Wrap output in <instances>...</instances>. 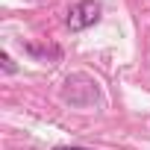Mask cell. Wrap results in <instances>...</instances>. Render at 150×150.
Wrapping results in <instances>:
<instances>
[{"instance_id": "3", "label": "cell", "mask_w": 150, "mask_h": 150, "mask_svg": "<svg viewBox=\"0 0 150 150\" xmlns=\"http://www.w3.org/2000/svg\"><path fill=\"white\" fill-rule=\"evenodd\" d=\"M53 150H91V147H80V144H59Z\"/></svg>"}, {"instance_id": "1", "label": "cell", "mask_w": 150, "mask_h": 150, "mask_svg": "<svg viewBox=\"0 0 150 150\" xmlns=\"http://www.w3.org/2000/svg\"><path fill=\"white\" fill-rule=\"evenodd\" d=\"M100 21V3L97 0H80V3H74L71 12H68V30L71 33H83L88 27H94Z\"/></svg>"}, {"instance_id": "2", "label": "cell", "mask_w": 150, "mask_h": 150, "mask_svg": "<svg viewBox=\"0 0 150 150\" xmlns=\"http://www.w3.org/2000/svg\"><path fill=\"white\" fill-rule=\"evenodd\" d=\"M0 62H3V71H6V74H15V71H18V65L12 62V56H9V53L0 56Z\"/></svg>"}]
</instances>
